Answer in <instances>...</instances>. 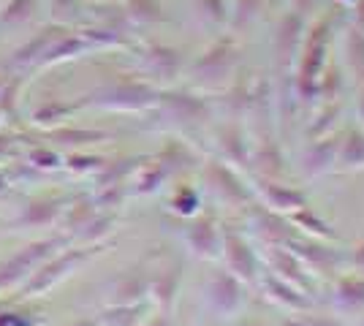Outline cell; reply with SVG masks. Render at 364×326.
<instances>
[{"label":"cell","instance_id":"cell-18","mask_svg":"<svg viewBox=\"0 0 364 326\" xmlns=\"http://www.w3.org/2000/svg\"><path fill=\"white\" fill-rule=\"evenodd\" d=\"M283 326H346L337 318H326V315H299V318H291L283 321Z\"/></svg>","mask_w":364,"mask_h":326},{"label":"cell","instance_id":"cell-6","mask_svg":"<svg viewBox=\"0 0 364 326\" xmlns=\"http://www.w3.org/2000/svg\"><path fill=\"white\" fill-rule=\"evenodd\" d=\"M188 242L201 259H218L223 250V232L218 229L213 217H198L188 232Z\"/></svg>","mask_w":364,"mask_h":326},{"label":"cell","instance_id":"cell-5","mask_svg":"<svg viewBox=\"0 0 364 326\" xmlns=\"http://www.w3.org/2000/svg\"><path fill=\"white\" fill-rule=\"evenodd\" d=\"M207 177H210V185L218 193L220 202L231 204V207H247L250 202V190L245 185L242 180L234 174V171L223 166V163H213L207 169Z\"/></svg>","mask_w":364,"mask_h":326},{"label":"cell","instance_id":"cell-2","mask_svg":"<svg viewBox=\"0 0 364 326\" xmlns=\"http://www.w3.org/2000/svg\"><path fill=\"white\" fill-rule=\"evenodd\" d=\"M207 302L220 315H234L245 305V283L231 272H215L207 283Z\"/></svg>","mask_w":364,"mask_h":326},{"label":"cell","instance_id":"cell-8","mask_svg":"<svg viewBox=\"0 0 364 326\" xmlns=\"http://www.w3.org/2000/svg\"><path fill=\"white\" fill-rule=\"evenodd\" d=\"M258 283H261V291L267 294V299H272L283 308H291V310H307L310 308V299H307L304 291H299L296 286H291L286 280H280L272 272L267 278H261Z\"/></svg>","mask_w":364,"mask_h":326},{"label":"cell","instance_id":"cell-9","mask_svg":"<svg viewBox=\"0 0 364 326\" xmlns=\"http://www.w3.org/2000/svg\"><path fill=\"white\" fill-rule=\"evenodd\" d=\"M323 49H326V28H318L313 33V38H310L302 58V71H299V90H302V95L310 93L313 79L318 77L321 63H323Z\"/></svg>","mask_w":364,"mask_h":326},{"label":"cell","instance_id":"cell-12","mask_svg":"<svg viewBox=\"0 0 364 326\" xmlns=\"http://www.w3.org/2000/svg\"><path fill=\"white\" fill-rule=\"evenodd\" d=\"M334 305L346 313L364 310V278H343L334 288Z\"/></svg>","mask_w":364,"mask_h":326},{"label":"cell","instance_id":"cell-17","mask_svg":"<svg viewBox=\"0 0 364 326\" xmlns=\"http://www.w3.org/2000/svg\"><path fill=\"white\" fill-rule=\"evenodd\" d=\"M296 28H299V22H294V28H291V19L283 25V33H280V44H277V52H280V60L286 63L291 55V47H294V41H296Z\"/></svg>","mask_w":364,"mask_h":326},{"label":"cell","instance_id":"cell-3","mask_svg":"<svg viewBox=\"0 0 364 326\" xmlns=\"http://www.w3.org/2000/svg\"><path fill=\"white\" fill-rule=\"evenodd\" d=\"M247 220L250 229L264 245H286L289 239H294V229L283 215H277L274 210L267 207H250L247 210Z\"/></svg>","mask_w":364,"mask_h":326},{"label":"cell","instance_id":"cell-10","mask_svg":"<svg viewBox=\"0 0 364 326\" xmlns=\"http://www.w3.org/2000/svg\"><path fill=\"white\" fill-rule=\"evenodd\" d=\"M283 248H289L302 264L307 266H316V269H332L337 261H340V253H334V250L323 248V245H316V242H307V239H289Z\"/></svg>","mask_w":364,"mask_h":326},{"label":"cell","instance_id":"cell-4","mask_svg":"<svg viewBox=\"0 0 364 326\" xmlns=\"http://www.w3.org/2000/svg\"><path fill=\"white\" fill-rule=\"evenodd\" d=\"M267 261H269L272 275H277V278L291 283V286H296L299 291H310L313 288L310 275L304 272V264L289 248H283V245H267Z\"/></svg>","mask_w":364,"mask_h":326},{"label":"cell","instance_id":"cell-15","mask_svg":"<svg viewBox=\"0 0 364 326\" xmlns=\"http://www.w3.org/2000/svg\"><path fill=\"white\" fill-rule=\"evenodd\" d=\"M291 223H296V226H302L304 232L316 234V237H334V232L321 220L310 207H302V210H294V215H291Z\"/></svg>","mask_w":364,"mask_h":326},{"label":"cell","instance_id":"cell-13","mask_svg":"<svg viewBox=\"0 0 364 326\" xmlns=\"http://www.w3.org/2000/svg\"><path fill=\"white\" fill-rule=\"evenodd\" d=\"M253 169H256L258 177H264V180H274L280 171H283V158H280V150H277V144L272 139L261 141L256 150V156L253 161H247Z\"/></svg>","mask_w":364,"mask_h":326},{"label":"cell","instance_id":"cell-19","mask_svg":"<svg viewBox=\"0 0 364 326\" xmlns=\"http://www.w3.org/2000/svg\"><path fill=\"white\" fill-rule=\"evenodd\" d=\"M348 52H350V63H353V68L364 77V38L362 36H350Z\"/></svg>","mask_w":364,"mask_h":326},{"label":"cell","instance_id":"cell-16","mask_svg":"<svg viewBox=\"0 0 364 326\" xmlns=\"http://www.w3.org/2000/svg\"><path fill=\"white\" fill-rule=\"evenodd\" d=\"M223 150H226V156L231 158V161H237V163L247 166V147H245L242 134H240L237 128L223 131Z\"/></svg>","mask_w":364,"mask_h":326},{"label":"cell","instance_id":"cell-20","mask_svg":"<svg viewBox=\"0 0 364 326\" xmlns=\"http://www.w3.org/2000/svg\"><path fill=\"white\" fill-rule=\"evenodd\" d=\"M362 117H364V95H362Z\"/></svg>","mask_w":364,"mask_h":326},{"label":"cell","instance_id":"cell-21","mask_svg":"<svg viewBox=\"0 0 364 326\" xmlns=\"http://www.w3.org/2000/svg\"><path fill=\"white\" fill-rule=\"evenodd\" d=\"M240 326H258V324H240Z\"/></svg>","mask_w":364,"mask_h":326},{"label":"cell","instance_id":"cell-11","mask_svg":"<svg viewBox=\"0 0 364 326\" xmlns=\"http://www.w3.org/2000/svg\"><path fill=\"white\" fill-rule=\"evenodd\" d=\"M337 163V141H318L313 144L302 158L304 177H318Z\"/></svg>","mask_w":364,"mask_h":326},{"label":"cell","instance_id":"cell-14","mask_svg":"<svg viewBox=\"0 0 364 326\" xmlns=\"http://www.w3.org/2000/svg\"><path fill=\"white\" fill-rule=\"evenodd\" d=\"M337 166L340 169H356L364 166V134L350 131L346 141L337 147Z\"/></svg>","mask_w":364,"mask_h":326},{"label":"cell","instance_id":"cell-1","mask_svg":"<svg viewBox=\"0 0 364 326\" xmlns=\"http://www.w3.org/2000/svg\"><path fill=\"white\" fill-rule=\"evenodd\" d=\"M220 256H226L228 272L237 275L242 283H258V259L253 248L247 245L242 234L237 229H223V250Z\"/></svg>","mask_w":364,"mask_h":326},{"label":"cell","instance_id":"cell-7","mask_svg":"<svg viewBox=\"0 0 364 326\" xmlns=\"http://www.w3.org/2000/svg\"><path fill=\"white\" fill-rule=\"evenodd\" d=\"M256 190H258V196L269 204L272 210H286V212H294V210L307 207V196H304L302 190H296V188H291V185H280V183H274V180H264V177H258Z\"/></svg>","mask_w":364,"mask_h":326}]
</instances>
